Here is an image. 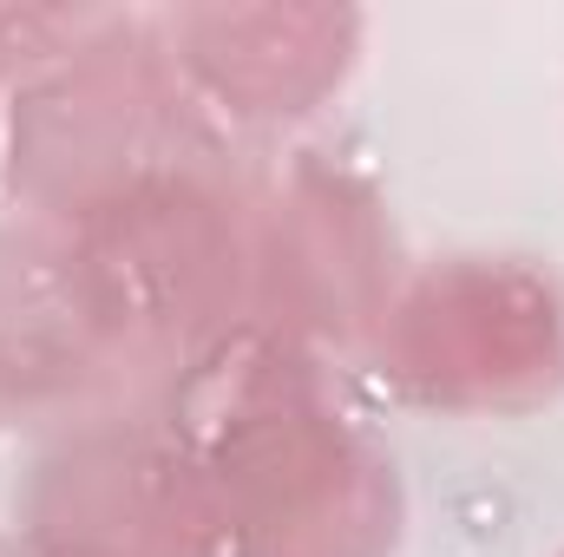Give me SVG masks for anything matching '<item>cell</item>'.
Returning <instances> with one entry per match:
<instances>
[{"instance_id":"1","label":"cell","mask_w":564,"mask_h":557,"mask_svg":"<svg viewBox=\"0 0 564 557\" xmlns=\"http://www.w3.org/2000/svg\"><path fill=\"white\" fill-rule=\"evenodd\" d=\"M144 335L106 270L66 230H0V401H53L106 381Z\"/></svg>"}]
</instances>
